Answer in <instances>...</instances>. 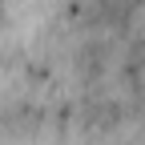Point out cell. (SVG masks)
<instances>
[{"label":"cell","mask_w":145,"mask_h":145,"mask_svg":"<svg viewBox=\"0 0 145 145\" xmlns=\"http://www.w3.org/2000/svg\"><path fill=\"white\" fill-rule=\"evenodd\" d=\"M125 145H145V133H141V137H133V141H125Z\"/></svg>","instance_id":"obj_2"},{"label":"cell","mask_w":145,"mask_h":145,"mask_svg":"<svg viewBox=\"0 0 145 145\" xmlns=\"http://www.w3.org/2000/svg\"><path fill=\"white\" fill-rule=\"evenodd\" d=\"M48 125V101L36 93H0V133L28 137Z\"/></svg>","instance_id":"obj_1"},{"label":"cell","mask_w":145,"mask_h":145,"mask_svg":"<svg viewBox=\"0 0 145 145\" xmlns=\"http://www.w3.org/2000/svg\"><path fill=\"white\" fill-rule=\"evenodd\" d=\"M0 20H4V0H0Z\"/></svg>","instance_id":"obj_3"}]
</instances>
